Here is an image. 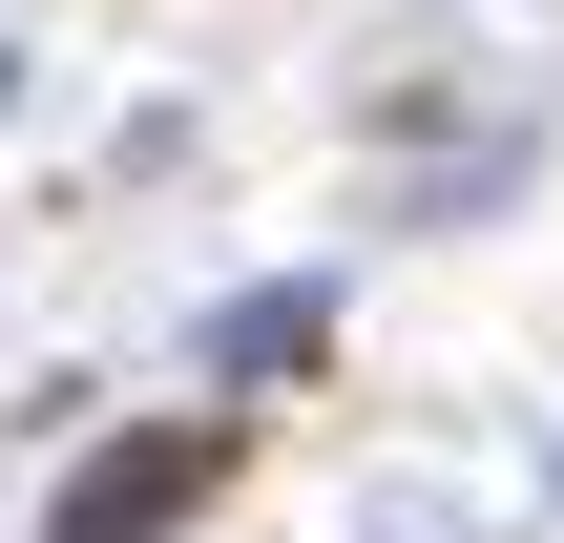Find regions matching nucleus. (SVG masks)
Returning a JSON list of instances; mask_svg holds the SVG:
<instances>
[{
    "label": "nucleus",
    "mask_w": 564,
    "mask_h": 543,
    "mask_svg": "<svg viewBox=\"0 0 564 543\" xmlns=\"http://www.w3.org/2000/svg\"><path fill=\"white\" fill-rule=\"evenodd\" d=\"M230 419H147V439H84L63 460V502H42V543H167V523H209L230 502Z\"/></svg>",
    "instance_id": "obj_1"
},
{
    "label": "nucleus",
    "mask_w": 564,
    "mask_h": 543,
    "mask_svg": "<svg viewBox=\"0 0 564 543\" xmlns=\"http://www.w3.org/2000/svg\"><path fill=\"white\" fill-rule=\"evenodd\" d=\"M314 356H335V293H314V272H272V293L209 314V377H314Z\"/></svg>",
    "instance_id": "obj_2"
},
{
    "label": "nucleus",
    "mask_w": 564,
    "mask_h": 543,
    "mask_svg": "<svg viewBox=\"0 0 564 543\" xmlns=\"http://www.w3.org/2000/svg\"><path fill=\"white\" fill-rule=\"evenodd\" d=\"M0 105H21V63H0Z\"/></svg>",
    "instance_id": "obj_3"
}]
</instances>
